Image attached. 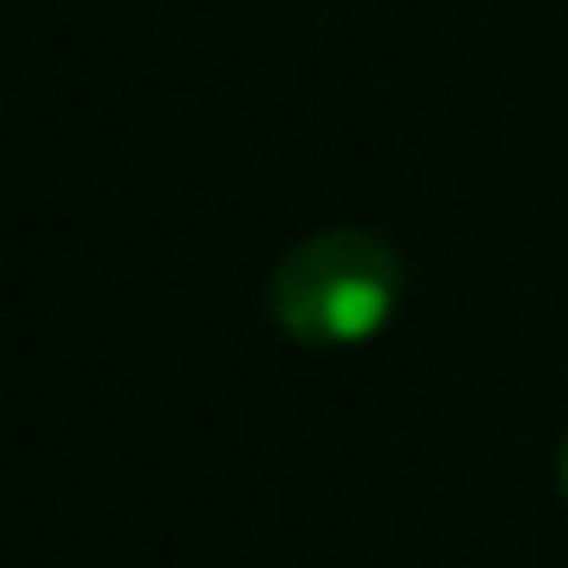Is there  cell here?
Segmentation results:
<instances>
[{
    "label": "cell",
    "instance_id": "7a4b0ae2",
    "mask_svg": "<svg viewBox=\"0 0 568 568\" xmlns=\"http://www.w3.org/2000/svg\"><path fill=\"white\" fill-rule=\"evenodd\" d=\"M556 483H562V501H568V440H562V458H556Z\"/></svg>",
    "mask_w": 568,
    "mask_h": 568
},
{
    "label": "cell",
    "instance_id": "6da1fadb",
    "mask_svg": "<svg viewBox=\"0 0 568 568\" xmlns=\"http://www.w3.org/2000/svg\"><path fill=\"white\" fill-rule=\"evenodd\" d=\"M404 300V257L367 226L312 233L275 263L270 312L294 343L355 348L392 324Z\"/></svg>",
    "mask_w": 568,
    "mask_h": 568
}]
</instances>
